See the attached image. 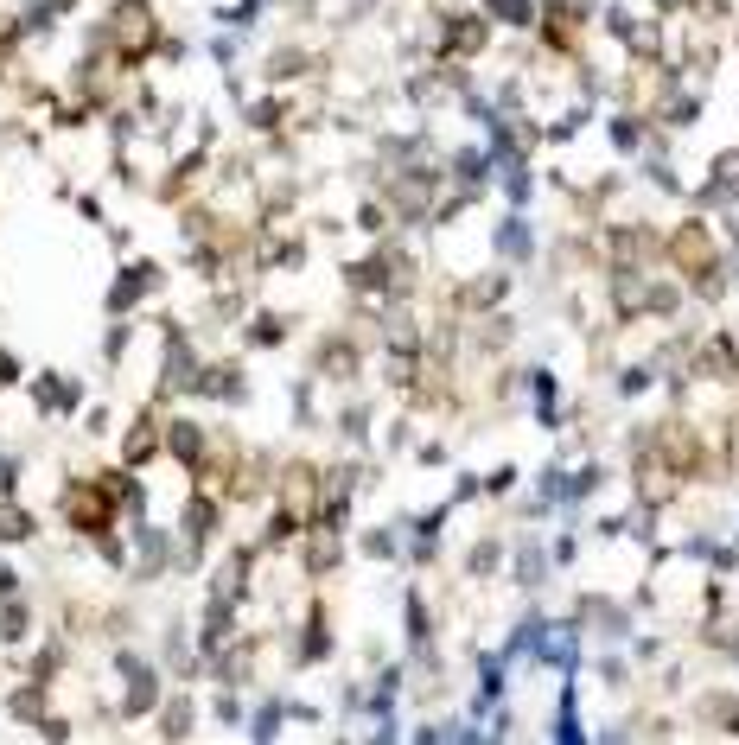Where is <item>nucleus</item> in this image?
Here are the masks:
<instances>
[{
	"label": "nucleus",
	"mask_w": 739,
	"mask_h": 745,
	"mask_svg": "<svg viewBox=\"0 0 739 745\" xmlns=\"http://www.w3.org/2000/svg\"><path fill=\"white\" fill-rule=\"evenodd\" d=\"M364 554H370V561H389V554H395V529H370L364 535Z\"/></svg>",
	"instance_id": "nucleus-14"
},
{
	"label": "nucleus",
	"mask_w": 739,
	"mask_h": 745,
	"mask_svg": "<svg viewBox=\"0 0 739 745\" xmlns=\"http://www.w3.org/2000/svg\"><path fill=\"white\" fill-rule=\"evenodd\" d=\"M281 332H287L281 319H255V325H249V344H281Z\"/></svg>",
	"instance_id": "nucleus-16"
},
{
	"label": "nucleus",
	"mask_w": 739,
	"mask_h": 745,
	"mask_svg": "<svg viewBox=\"0 0 739 745\" xmlns=\"http://www.w3.org/2000/svg\"><path fill=\"white\" fill-rule=\"evenodd\" d=\"M0 383H20V357H7V351H0Z\"/></svg>",
	"instance_id": "nucleus-19"
},
{
	"label": "nucleus",
	"mask_w": 739,
	"mask_h": 745,
	"mask_svg": "<svg viewBox=\"0 0 739 745\" xmlns=\"http://www.w3.org/2000/svg\"><path fill=\"white\" fill-rule=\"evenodd\" d=\"M166 453H173L179 465H198L204 453H211V433H204L198 421H166Z\"/></svg>",
	"instance_id": "nucleus-8"
},
{
	"label": "nucleus",
	"mask_w": 739,
	"mask_h": 745,
	"mask_svg": "<svg viewBox=\"0 0 739 745\" xmlns=\"http://www.w3.org/2000/svg\"><path fill=\"white\" fill-rule=\"evenodd\" d=\"M77 402H83V383L77 376H39V414H77Z\"/></svg>",
	"instance_id": "nucleus-9"
},
{
	"label": "nucleus",
	"mask_w": 739,
	"mask_h": 745,
	"mask_svg": "<svg viewBox=\"0 0 739 745\" xmlns=\"http://www.w3.org/2000/svg\"><path fill=\"white\" fill-rule=\"evenodd\" d=\"M153 281H160V268H153V262H134L122 281H115V293H109V313H134V306L147 300V287H153Z\"/></svg>",
	"instance_id": "nucleus-7"
},
{
	"label": "nucleus",
	"mask_w": 739,
	"mask_h": 745,
	"mask_svg": "<svg viewBox=\"0 0 739 745\" xmlns=\"http://www.w3.org/2000/svg\"><path fill=\"white\" fill-rule=\"evenodd\" d=\"M517 580H529V586L542 580V554H536V542H523V554H517Z\"/></svg>",
	"instance_id": "nucleus-15"
},
{
	"label": "nucleus",
	"mask_w": 739,
	"mask_h": 745,
	"mask_svg": "<svg viewBox=\"0 0 739 745\" xmlns=\"http://www.w3.org/2000/svg\"><path fill=\"white\" fill-rule=\"evenodd\" d=\"M612 147H618V153H638V147H644V121H638V115H618V121H612Z\"/></svg>",
	"instance_id": "nucleus-11"
},
{
	"label": "nucleus",
	"mask_w": 739,
	"mask_h": 745,
	"mask_svg": "<svg viewBox=\"0 0 739 745\" xmlns=\"http://www.w3.org/2000/svg\"><path fill=\"white\" fill-rule=\"evenodd\" d=\"M720 249H727V242H714V230H708L701 217H689L682 230L663 236V255H669L682 274H689V281H708V274L720 268Z\"/></svg>",
	"instance_id": "nucleus-3"
},
{
	"label": "nucleus",
	"mask_w": 739,
	"mask_h": 745,
	"mask_svg": "<svg viewBox=\"0 0 739 745\" xmlns=\"http://www.w3.org/2000/svg\"><path fill=\"white\" fill-rule=\"evenodd\" d=\"M0 535H32V516L26 510H0Z\"/></svg>",
	"instance_id": "nucleus-17"
},
{
	"label": "nucleus",
	"mask_w": 739,
	"mask_h": 745,
	"mask_svg": "<svg viewBox=\"0 0 739 745\" xmlns=\"http://www.w3.org/2000/svg\"><path fill=\"white\" fill-rule=\"evenodd\" d=\"M58 510H64V523H71L77 535H102V529H115V497H109V478H77V484H64Z\"/></svg>",
	"instance_id": "nucleus-2"
},
{
	"label": "nucleus",
	"mask_w": 739,
	"mask_h": 745,
	"mask_svg": "<svg viewBox=\"0 0 739 745\" xmlns=\"http://www.w3.org/2000/svg\"><path fill=\"white\" fill-rule=\"evenodd\" d=\"M466 300H472V306H497V300H504V274H485V281H472Z\"/></svg>",
	"instance_id": "nucleus-12"
},
{
	"label": "nucleus",
	"mask_w": 739,
	"mask_h": 745,
	"mask_svg": "<svg viewBox=\"0 0 739 745\" xmlns=\"http://www.w3.org/2000/svg\"><path fill=\"white\" fill-rule=\"evenodd\" d=\"M676 491H682V472H676V465H669V459L657 453V446H650V453L638 459V497H644L650 510H663Z\"/></svg>",
	"instance_id": "nucleus-4"
},
{
	"label": "nucleus",
	"mask_w": 739,
	"mask_h": 745,
	"mask_svg": "<svg viewBox=\"0 0 739 745\" xmlns=\"http://www.w3.org/2000/svg\"><path fill=\"white\" fill-rule=\"evenodd\" d=\"M497 255H504V262H529V255H536V236H529L523 217H510L504 230H497Z\"/></svg>",
	"instance_id": "nucleus-10"
},
{
	"label": "nucleus",
	"mask_w": 739,
	"mask_h": 745,
	"mask_svg": "<svg viewBox=\"0 0 739 745\" xmlns=\"http://www.w3.org/2000/svg\"><path fill=\"white\" fill-rule=\"evenodd\" d=\"M657 7H689V0H657Z\"/></svg>",
	"instance_id": "nucleus-20"
},
{
	"label": "nucleus",
	"mask_w": 739,
	"mask_h": 745,
	"mask_svg": "<svg viewBox=\"0 0 739 745\" xmlns=\"http://www.w3.org/2000/svg\"><path fill=\"white\" fill-rule=\"evenodd\" d=\"M96 39L115 45L122 58H147V51H160L166 32H160V13H153V0H115Z\"/></svg>",
	"instance_id": "nucleus-1"
},
{
	"label": "nucleus",
	"mask_w": 739,
	"mask_h": 745,
	"mask_svg": "<svg viewBox=\"0 0 739 745\" xmlns=\"http://www.w3.org/2000/svg\"><path fill=\"white\" fill-rule=\"evenodd\" d=\"M485 45H491V13H453L446 20V39H440L446 58H478Z\"/></svg>",
	"instance_id": "nucleus-5"
},
{
	"label": "nucleus",
	"mask_w": 739,
	"mask_h": 745,
	"mask_svg": "<svg viewBox=\"0 0 739 745\" xmlns=\"http://www.w3.org/2000/svg\"><path fill=\"white\" fill-rule=\"evenodd\" d=\"M160 726H166V733H192V701H185V695H173V707L160 714Z\"/></svg>",
	"instance_id": "nucleus-13"
},
{
	"label": "nucleus",
	"mask_w": 739,
	"mask_h": 745,
	"mask_svg": "<svg viewBox=\"0 0 739 745\" xmlns=\"http://www.w3.org/2000/svg\"><path fill=\"white\" fill-rule=\"evenodd\" d=\"M720 236L739 249V192H727V223H720Z\"/></svg>",
	"instance_id": "nucleus-18"
},
{
	"label": "nucleus",
	"mask_w": 739,
	"mask_h": 745,
	"mask_svg": "<svg viewBox=\"0 0 739 745\" xmlns=\"http://www.w3.org/2000/svg\"><path fill=\"white\" fill-rule=\"evenodd\" d=\"M160 446H166V421H160V414H141V421L128 427V440H122V465H128V472H147Z\"/></svg>",
	"instance_id": "nucleus-6"
}]
</instances>
